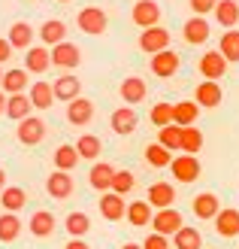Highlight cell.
Returning <instances> with one entry per match:
<instances>
[{
    "label": "cell",
    "mask_w": 239,
    "mask_h": 249,
    "mask_svg": "<svg viewBox=\"0 0 239 249\" xmlns=\"http://www.w3.org/2000/svg\"><path fill=\"white\" fill-rule=\"evenodd\" d=\"M148 225H152L155 234H160V237H173V234L185 225V219H182V213L175 207H167V210L152 213V222H148Z\"/></svg>",
    "instance_id": "obj_1"
},
{
    "label": "cell",
    "mask_w": 239,
    "mask_h": 249,
    "mask_svg": "<svg viewBox=\"0 0 239 249\" xmlns=\"http://www.w3.org/2000/svg\"><path fill=\"white\" fill-rule=\"evenodd\" d=\"M170 167H173V177L179 179V182H194V179H200V161H197V155H175L173 161H170Z\"/></svg>",
    "instance_id": "obj_2"
},
{
    "label": "cell",
    "mask_w": 239,
    "mask_h": 249,
    "mask_svg": "<svg viewBox=\"0 0 239 249\" xmlns=\"http://www.w3.org/2000/svg\"><path fill=\"white\" fill-rule=\"evenodd\" d=\"M140 49H143V52H148V55L170 49V31L160 28V24H155V28H145V31L140 34Z\"/></svg>",
    "instance_id": "obj_3"
},
{
    "label": "cell",
    "mask_w": 239,
    "mask_h": 249,
    "mask_svg": "<svg viewBox=\"0 0 239 249\" xmlns=\"http://www.w3.org/2000/svg\"><path fill=\"white\" fill-rule=\"evenodd\" d=\"M16 137H18V143H24V146H36L46 137V122L36 119V116L21 119L18 128H16Z\"/></svg>",
    "instance_id": "obj_4"
},
{
    "label": "cell",
    "mask_w": 239,
    "mask_h": 249,
    "mask_svg": "<svg viewBox=\"0 0 239 249\" xmlns=\"http://www.w3.org/2000/svg\"><path fill=\"white\" fill-rule=\"evenodd\" d=\"M52 64L55 67H64V70H73V67H79V61H82V52H79V46L76 43H58L52 46Z\"/></svg>",
    "instance_id": "obj_5"
},
{
    "label": "cell",
    "mask_w": 239,
    "mask_h": 249,
    "mask_svg": "<svg viewBox=\"0 0 239 249\" xmlns=\"http://www.w3.org/2000/svg\"><path fill=\"white\" fill-rule=\"evenodd\" d=\"M133 24L136 28H155V24L160 21V6L155 3V0H136L133 3Z\"/></svg>",
    "instance_id": "obj_6"
},
{
    "label": "cell",
    "mask_w": 239,
    "mask_h": 249,
    "mask_svg": "<svg viewBox=\"0 0 239 249\" xmlns=\"http://www.w3.org/2000/svg\"><path fill=\"white\" fill-rule=\"evenodd\" d=\"M76 21H79V31H85V34H103L106 24H109L106 12L100 9V6H85V9L79 12Z\"/></svg>",
    "instance_id": "obj_7"
},
{
    "label": "cell",
    "mask_w": 239,
    "mask_h": 249,
    "mask_svg": "<svg viewBox=\"0 0 239 249\" xmlns=\"http://www.w3.org/2000/svg\"><path fill=\"white\" fill-rule=\"evenodd\" d=\"M179 64H182V58L173 52V49H163V52H155L152 55V73L155 76H160V79H170L175 70H179Z\"/></svg>",
    "instance_id": "obj_8"
},
{
    "label": "cell",
    "mask_w": 239,
    "mask_h": 249,
    "mask_svg": "<svg viewBox=\"0 0 239 249\" xmlns=\"http://www.w3.org/2000/svg\"><path fill=\"white\" fill-rule=\"evenodd\" d=\"M200 73H203V79H212V82H218L224 73H227V61H224V55L218 52H206L203 58H200Z\"/></svg>",
    "instance_id": "obj_9"
},
{
    "label": "cell",
    "mask_w": 239,
    "mask_h": 249,
    "mask_svg": "<svg viewBox=\"0 0 239 249\" xmlns=\"http://www.w3.org/2000/svg\"><path fill=\"white\" fill-rule=\"evenodd\" d=\"M94 119V104L88 101V97H76V101H70L67 104V122L70 124H76V128H82V124H88Z\"/></svg>",
    "instance_id": "obj_10"
},
{
    "label": "cell",
    "mask_w": 239,
    "mask_h": 249,
    "mask_svg": "<svg viewBox=\"0 0 239 249\" xmlns=\"http://www.w3.org/2000/svg\"><path fill=\"white\" fill-rule=\"evenodd\" d=\"M109 124H112V131H115V134L127 137V134L136 131V124H140V116H136V109H133V107H121V109H115V113H112Z\"/></svg>",
    "instance_id": "obj_11"
},
{
    "label": "cell",
    "mask_w": 239,
    "mask_h": 249,
    "mask_svg": "<svg viewBox=\"0 0 239 249\" xmlns=\"http://www.w3.org/2000/svg\"><path fill=\"white\" fill-rule=\"evenodd\" d=\"M52 94H55V101H76V97L82 94V82L76 79V76H58L55 79V85H52Z\"/></svg>",
    "instance_id": "obj_12"
},
{
    "label": "cell",
    "mask_w": 239,
    "mask_h": 249,
    "mask_svg": "<svg viewBox=\"0 0 239 249\" xmlns=\"http://www.w3.org/2000/svg\"><path fill=\"white\" fill-rule=\"evenodd\" d=\"M124 197L121 195H115V192H103L100 195V216L103 219H109V222H118V219H124Z\"/></svg>",
    "instance_id": "obj_13"
},
{
    "label": "cell",
    "mask_w": 239,
    "mask_h": 249,
    "mask_svg": "<svg viewBox=\"0 0 239 249\" xmlns=\"http://www.w3.org/2000/svg\"><path fill=\"white\" fill-rule=\"evenodd\" d=\"M46 192L52 195V197H58V201H64V197L73 195V177H70L67 170H55L52 177L46 179Z\"/></svg>",
    "instance_id": "obj_14"
},
{
    "label": "cell",
    "mask_w": 239,
    "mask_h": 249,
    "mask_svg": "<svg viewBox=\"0 0 239 249\" xmlns=\"http://www.w3.org/2000/svg\"><path fill=\"white\" fill-rule=\"evenodd\" d=\"M215 231H218V237H236L239 234V210H218L215 213Z\"/></svg>",
    "instance_id": "obj_15"
},
{
    "label": "cell",
    "mask_w": 239,
    "mask_h": 249,
    "mask_svg": "<svg viewBox=\"0 0 239 249\" xmlns=\"http://www.w3.org/2000/svg\"><path fill=\"white\" fill-rule=\"evenodd\" d=\"M24 70L28 73H46L48 67H52V55H48V49L43 46H31V49H24Z\"/></svg>",
    "instance_id": "obj_16"
},
{
    "label": "cell",
    "mask_w": 239,
    "mask_h": 249,
    "mask_svg": "<svg viewBox=\"0 0 239 249\" xmlns=\"http://www.w3.org/2000/svg\"><path fill=\"white\" fill-rule=\"evenodd\" d=\"M173 201H175V189L170 182H155L148 189V207L152 210H167V207H173Z\"/></svg>",
    "instance_id": "obj_17"
},
{
    "label": "cell",
    "mask_w": 239,
    "mask_h": 249,
    "mask_svg": "<svg viewBox=\"0 0 239 249\" xmlns=\"http://www.w3.org/2000/svg\"><path fill=\"white\" fill-rule=\"evenodd\" d=\"M24 89H28V70H6L3 79H0V91H3L6 97L9 94H24Z\"/></svg>",
    "instance_id": "obj_18"
},
{
    "label": "cell",
    "mask_w": 239,
    "mask_h": 249,
    "mask_svg": "<svg viewBox=\"0 0 239 249\" xmlns=\"http://www.w3.org/2000/svg\"><path fill=\"white\" fill-rule=\"evenodd\" d=\"M182 31H185V40L191 43V46H200V43H206V40H209V21H206L203 16L188 18Z\"/></svg>",
    "instance_id": "obj_19"
},
{
    "label": "cell",
    "mask_w": 239,
    "mask_h": 249,
    "mask_svg": "<svg viewBox=\"0 0 239 249\" xmlns=\"http://www.w3.org/2000/svg\"><path fill=\"white\" fill-rule=\"evenodd\" d=\"M121 97H124V104H143L145 101V94H148V89H145V79H140V76H127L121 82Z\"/></svg>",
    "instance_id": "obj_20"
},
{
    "label": "cell",
    "mask_w": 239,
    "mask_h": 249,
    "mask_svg": "<svg viewBox=\"0 0 239 249\" xmlns=\"http://www.w3.org/2000/svg\"><path fill=\"white\" fill-rule=\"evenodd\" d=\"M221 97H224V91H221V85L218 82H212V79H203L197 85V107H218L221 104Z\"/></svg>",
    "instance_id": "obj_21"
},
{
    "label": "cell",
    "mask_w": 239,
    "mask_h": 249,
    "mask_svg": "<svg viewBox=\"0 0 239 249\" xmlns=\"http://www.w3.org/2000/svg\"><path fill=\"white\" fill-rule=\"evenodd\" d=\"M112 177H115V167L106 164V161H100V164H94L91 173H88V182H91L97 192H109L112 189Z\"/></svg>",
    "instance_id": "obj_22"
},
{
    "label": "cell",
    "mask_w": 239,
    "mask_h": 249,
    "mask_svg": "<svg viewBox=\"0 0 239 249\" xmlns=\"http://www.w3.org/2000/svg\"><path fill=\"white\" fill-rule=\"evenodd\" d=\"M31 109H33V104H31V97H28V94H9V97H6V109H3V113H6L9 119L21 122V119H28V116H31Z\"/></svg>",
    "instance_id": "obj_23"
},
{
    "label": "cell",
    "mask_w": 239,
    "mask_h": 249,
    "mask_svg": "<svg viewBox=\"0 0 239 249\" xmlns=\"http://www.w3.org/2000/svg\"><path fill=\"white\" fill-rule=\"evenodd\" d=\"M200 116V107L194 101H179L173 104V124H179V128H188V124H194Z\"/></svg>",
    "instance_id": "obj_24"
},
{
    "label": "cell",
    "mask_w": 239,
    "mask_h": 249,
    "mask_svg": "<svg viewBox=\"0 0 239 249\" xmlns=\"http://www.w3.org/2000/svg\"><path fill=\"white\" fill-rule=\"evenodd\" d=\"M221 210V201L212 192H203L194 197V216L197 219H215V213Z\"/></svg>",
    "instance_id": "obj_25"
},
{
    "label": "cell",
    "mask_w": 239,
    "mask_h": 249,
    "mask_svg": "<svg viewBox=\"0 0 239 249\" xmlns=\"http://www.w3.org/2000/svg\"><path fill=\"white\" fill-rule=\"evenodd\" d=\"M28 228H31L33 237H48V234L55 231V216L48 213V210H36L28 222Z\"/></svg>",
    "instance_id": "obj_26"
},
{
    "label": "cell",
    "mask_w": 239,
    "mask_h": 249,
    "mask_svg": "<svg viewBox=\"0 0 239 249\" xmlns=\"http://www.w3.org/2000/svg\"><path fill=\"white\" fill-rule=\"evenodd\" d=\"M6 40H9V46H12V49H31L33 28H31L28 21H16V24L9 28V36H6Z\"/></svg>",
    "instance_id": "obj_27"
},
{
    "label": "cell",
    "mask_w": 239,
    "mask_h": 249,
    "mask_svg": "<svg viewBox=\"0 0 239 249\" xmlns=\"http://www.w3.org/2000/svg\"><path fill=\"white\" fill-rule=\"evenodd\" d=\"M31 104H33V109H48L52 107V101H55V94H52V85L48 82H43V79H36L33 85H31Z\"/></svg>",
    "instance_id": "obj_28"
},
{
    "label": "cell",
    "mask_w": 239,
    "mask_h": 249,
    "mask_svg": "<svg viewBox=\"0 0 239 249\" xmlns=\"http://www.w3.org/2000/svg\"><path fill=\"white\" fill-rule=\"evenodd\" d=\"M152 213H155V210L148 207V201H133L127 210H124V216H127V222H130L133 228L148 225V222H152Z\"/></svg>",
    "instance_id": "obj_29"
},
{
    "label": "cell",
    "mask_w": 239,
    "mask_h": 249,
    "mask_svg": "<svg viewBox=\"0 0 239 249\" xmlns=\"http://www.w3.org/2000/svg\"><path fill=\"white\" fill-rule=\"evenodd\" d=\"M173 240H175V249H203V237H200V231L191 228V225H182L173 234Z\"/></svg>",
    "instance_id": "obj_30"
},
{
    "label": "cell",
    "mask_w": 239,
    "mask_h": 249,
    "mask_svg": "<svg viewBox=\"0 0 239 249\" xmlns=\"http://www.w3.org/2000/svg\"><path fill=\"white\" fill-rule=\"evenodd\" d=\"M40 36H43L46 46H58V43H64V36H67V24L58 21V18H48L40 28Z\"/></svg>",
    "instance_id": "obj_31"
},
{
    "label": "cell",
    "mask_w": 239,
    "mask_h": 249,
    "mask_svg": "<svg viewBox=\"0 0 239 249\" xmlns=\"http://www.w3.org/2000/svg\"><path fill=\"white\" fill-rule=\"evenodd\" d=\"M212 12H215L218 24H224V28H233V24L239 21V6H236V0H218Z\"/></svg>",
    "instance_id": "obj_32"
},
{
    "label": "cell",
    "mask_w": 239,
    "mask_h": 249,
    "mask_svg": "<svg viewBox=\"0 0 239 249\" xmlns=\"http://www.w3.org/2000/svg\"><path fill=\"white\" fill-rule=\"evenodd\" d=\"M179 149L185 155H194V152H200L203 149V131L200 128H194V124H188V128H182V143H179Z\"/></svg>",
    "instance_id": "obj_33"
},
{
    "label": "cell",
    "mask_w": 239,
    "mask_h": 249,
    "mask_svg": "<svg viewBox=\"0 0 239 249\" xmlns=\"http://www.w3.org/2000/svg\"><path fill=\"white\" fill-rule=\"evenodd\" d=\"M79 164V152H76V146H70V143H64V146H58L55 149V170H73Z\"/></svg>",
    "instance_id": "obj_34"
},
{
    "label": "cell",
    "mask_w": 239,
    "mask_h": 249,
    "mask_svg": "<svg viewBox=\"0 0 239 249\" xmlns=\"http://www.w3.org/2000/svg\"><path fill=\"white\" fill-rule=\"evenodd\" d=\"M0 204H3L6 213H18V210L28 204V195H24V189H18V185H9V189H3Z\"/></svg>",
    "instance_id": "obj_35"
},
{
    "label": "cell",
    "mask_w": 239,
    "mask_h": 249,
    "mask_svg": "<svg viewBox=\"0 0 239 249\" xmlns=\"http://www.w3.org/2000/svg\"><path fill=\"white\" fill-rule=\"evenodd\" d=\"M18 234H21V219L16 213H3V216H0V240L12 243Z\"/></svg>",
    "instance_id": "obj_36"
},
{
    "label": "cell",
    "mask_w": 239,
    "mask_h": 249,
    "mask_svg": "<svg viewBox=\"0 0 239 249\" xmlns=\"http://www.w3.org/2000/svg\"><path fill=\"white\" fill-rule=\"evenodd\" d=\"M100 149H103V143H100V137H94V134H82L79 143H76L79 158H88V161H94L100 155Z\"/></svg>",
    "instance_id": "obj_37"
},
{
    "label": "cell",
    "mask_w": 239,
    "mask_h": 249,
    "mask_svg": "<svg viewBox=\"0 0 239 249\" xmlns=\"http://www.w3.org/2000/svg\"><path fill=\"white\" fill-rule=\"evenodd\" d=\"M218 52L224 55L227 64L239 61V31H227V34L221 36V49H218Z\"/></svg>",
    "instance_id": "obj_38"
},
{
    "label": "cell",
    "mask_w": 239,
    "mask_h": 249,
    "mask_svg": "<svg viewBox=\"0 0 239 249\" xmlns=\"http://www.w3.org/2000/svg\"><path fill=\"white\" fill-rule=\"evenodd\" d=\"M145 161H148L152 167H170L173 152H167L160 143H148V146H145Z\"/></svg>",
    "instance_id": "obj_39"
},
{
    "label": "cell",
    "mask_w": 239,
    "mask_h": 249,
    "mask_svg": "<svg viewBox=\"0 0 239 249\" xmlns=\"http://www.w3.org/2000/svg\"><path fill=\"white\" fill-rule=\"evenodd\" d=\"M158 143L167 149V152H175V149H179V143H182V128H179V124H167V128H160Z\"/></svg>",
    "instance_id": "obj_40"
},
{
    "label": "cell",
    "mask_w": 239,
    "mask_h": 249,
    "mask_svg": "<svg viewBox=\"0 0 239 249\" xmlns=\"http://www.w3.org/2000/svg\"><path fill=\"white\" fill-rule=\"evenodd\" d=\"M88 228H91V219H88L85 213H70L67 216V231H70V237H85Z\"/></svg>",
    "instance_id": "obj_41"
},
{
    "label": "cell",
    "mask_w": 239,
    "mask_h": 249,
    "mask_svg": "<svg viewBox=\"0 0 239 249\" xmlns=\"http://www.w3.org/2000/svg\"><path fill=\"white\" fill-rule=\"evenodd\" d=\"M133 185H136V179H133V173L130 170H115V177H112V189L109 192H115V195H127V192H133Z\"/></svg>",
    "instance_id": "obj_42"
},
{
    "label": "cell",
    "mask_w": 239,
    "mask_h": 249,
    "mask_svg": "<svg viewBox=\"0 0 239 249\" xmlns=\"http://www.w3.org/2000/svg\"><path fill=\"white\" fill-rule=\"evenodd\" d=\"M152 119L158 128H167V124H173V104H155L152 107Z\"/></svg>",
    "instance_id": "obj_43"
},
{
    "label": "cell",
    "mask_w": 239,
    "mask_h": 249,
    "mask_svg": "<svg viewBox=\"0 0 239 249\" xmlns=\"http://www.w3.org/2000/svg\"><path fill=\"white\" fill-rule=\"evenodd\" d=\"M218 0H191V9H194V16H206V12L215 9Z\"/></svg>",
    "instance_id": "obj_44"
},
{
    "label": "cell",
    "mask_w": 239,
    "mask_h": 249,
    "mask_svg": "<svg viewBox=\"0 0 239 249\" xmlns=\"http://www.w3.org/2000/svg\"><path fill=\"white\" fill-rule=\"evenodd\" d=\"M143 249H170V243H167V237H160V234H148Z\"/></svg>",
    "instance_id": "obj_45"
},
{
    "label": "cell",
    "mask_w": 239,
    "mask_h": 249,
    "mask_svg": "<svg viewBox=\"0 0 239 249\" xmlns=\"http://www.w3.org/2000/svg\"><path fill=\"white\" fill-rule=\"evenodd\" d=\"M12 58V46H9V40H0V64L3 61H9Z\"/></svg>",
    "instance_id": "obj_46"
},
{
    "label": "cell",
    "mask_w": 239,
    "mask_h": 249,
    "mask_svg": "<svg viewBox=\"0 0 239 249\" xmlns=\"http://www.w3.org/2000/svg\"><path fill=\"white\" fill-rule=\"evenodd\" d=\"M64 249H91V246H88L85 240H79V237H73V240H70V243H67Z\"/></svg>",
    "instance_id": "obj_47"
},
{
    "label": "cell",
    "mask_w": 239,
    "mask_h": 249,
    "mask_svg": "<svg viewBox=\"0 0 239 249\" xmlns=\"http://www.w3.org/2000/svg\"><path fill=\"white\" fill-rule=\"evenodd\" d=\"M3 189H6V170L0 167V192H3Z\"/></svg>",
    "instance_id": "obj_48"
},
{
    "label": "cell",
    "mask_w": 239,
    "mask_h": 249,
    "mask_svg": "<svg viewBox=\"0 0 239 249\" xmlns=\"http://www.w3.org/2000/svg\"><path fill=\"white\" fill-rule=\"evenodd\" d=\"M3 109H6V94L0 91V116H3Z\"/></svg>",
    "instance_id": "obj_49"
},
{
    "label": "cell",
    "mask_w": 239,
    "mask_h": 249,
    "mask_svg": "<svg viewBox=\"0 0 239 249\" xmlns=\"http://www.w3.org/2000/svg\"><path fill=\"white\" fill-rule=\"evenodd\" d=\"M121 249H143V246H140V243H124Z\"/></svg>",
    "instance_id": "obj_50"
},
{
    "label": "cell",
    "mask_w": 239,
    "mask_h": 249,
    "mask_svg": "<svg viewBox=\"0 0 239 249\" xmlns=\"http://www.w3.org/2000/svg\"><path fill=\"white\" fill-rule=\"evenodd\" d=\"M0 79H3V70H0Z\"/></svg>",
    "instance_id": "obj_51"
},
{
    "label": "cell",
    "mask_w": 239,
    "mask_h": 249,
    "mask_svg": "<svg viewBox=\"0 0 239 249\" xmlns=\"http://www.w3.org/2000/svg\"><path fill=\"white\" fill-rule=\"evenodd\" d=\"M61 3H70V0H61Z\"/></svg>",
    "instance_id": "obj_52"
}]
</instances>
